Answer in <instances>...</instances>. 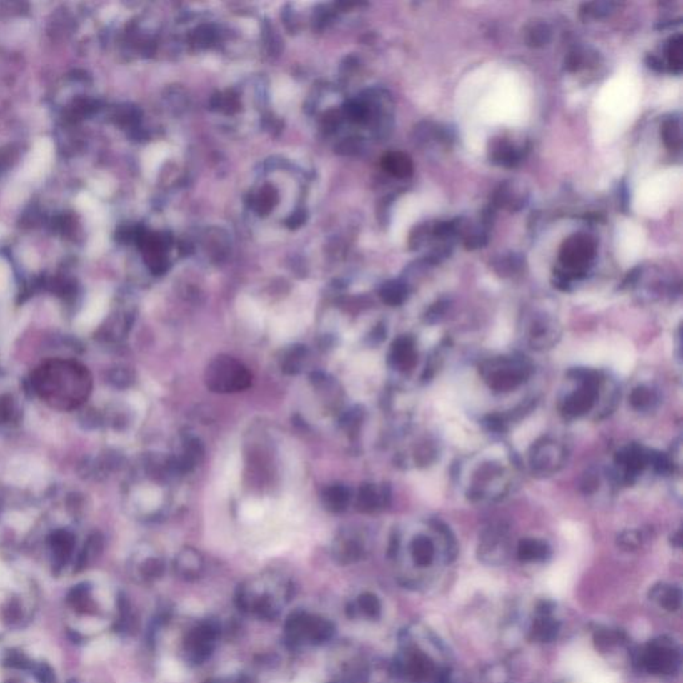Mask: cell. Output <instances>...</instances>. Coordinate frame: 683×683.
Here are the masks:
<instances>
[{"instance_id": "d590c367", "label": "cell", "mask_w": 683, "mask_h": 683, "mask_svg": "<svg viewBox=\"0 0 683 683\" xmlns=\"http://www.w3.org/2000/svg\"><path fill=\"white\" fill-rule=\"evenodd\" d=\"M584 7V14L586 15H590V16H594V18H601V16H606L609 14H612L615 7V3H607V1H599V3H587L583 6Z\"/></svg>"}, {"instance_id": "74e56055", "label": "cell", "mask_w": 683, "mask_h": 683, "mask_svg": "<svg viewBox=\"0 0 683 683\" xmlns=\"http://www.w3.org/2000/svg\"><path fill=\"white\" fill-rule=\"evenodd\" d=\"M206 683H251L246 674H227L221 677H214Z\"/></svg>"}, {"instance_id": "7a4b0ae2", "label": "cell", "mask_w": 683, "mask_h": 683, "mask_svg": "<svg viewBox=\"0 0 683 683\" xmlns=\"http://www.w3.org/2000/svg\"><path fill=\"white\" fill-rule=\"evenodd\" d=\"M336 627L331 619L307 610H295L284 621L283 639L287 647L299 650L330 642Z\"/></svg>"}, {"instance_id": "8992f818", "label": "cell", "mask_w": 683, "mask_h": 683, "mask_svg": "<svg viewBox=\"0 0 683 683\" xmlns=\"http://www.w3.org/2000/svg\"><path fill=\"white\" fill-rule=\"evenodd\" d=\"M597 252L593 238L584 234H575L563 243L559 252L562 269L555 272V286L569 290L572 281L582 279Z\"/></svg>"}, {"instance_id": "d6a6232c", "label": "cell", "mask_w": 683, "mask_h": 683, "mask_svg": "<svg viewBox=\"0 0 683 683\" xmlns=\"http://www.w3.org/2000/svg\"><path fill=\"white\" fill-rule=\"evenodd\" d=\"M646 532L644 530H624L618 535V546L622 547L627 552H633L642 546L643 541L646 538Z\"/></svg>"}, {"instance_id": "7402d4cb", "label": "cell", "mask_w": 683, "mask_h": 683, "mask_svg": "<svg viewBox=\"0 0 683 683\" xmlns=\"http://www.w3.org/2000/svg\"><path fill=\"white\" fill-rule=\"evenodd\" d=\"M350 490L343 484H331L324 489L321 494V501L329 512L339 514L343 512L350 503Z\"/></svg>"}, {"instance_id": "6da1fadb", "label": "cell", "mask_w": 683, "mask_h": 683, "mask_svg": "<svg viewBox=\"0 0 683 683\" xmlns=\"http://www.w3.org/2000/svg\"><path fill=\"white\" fill-rule=\"evenodd\" d=\"M295 593L294 583L284 574L276 572L252 575L236 587L235 606L241 614L259 619H276Z\"/></svg>"}, {"instance_id": "7bdbcfd3", "label": "cell", "mask_w": 683, "mask_h": 683, "mask_svg": "<svg viewBox=\"0 0 683 683\" xmlns=\"http://www.w3.org/2000/svg\"><path fill=\"white\" fill-rule=\"evenodd\" d=\"M3 231H4V229H3L1 226H0V236H1V234H3Z\"/></svg>"}, {"instance_id": "4fadbf2b", "label": "cell", "mask_w": 683, "mask_h": 683, "mask_svg": "<svg viewBox=\"0 0 683 683\" xmlns=\"http://www.w3.org/2000/svg\"><path fill=\"white\" fill-rule=\"evenodd\" d=\"M509 526L503 522H494L483 530L479 541V555L484 561H502L509 552Z\"/></svg>"}, {"instance_id": "60d3db41", "label": "cell", "mask_w": 683, "mask_h": 683, "mask_svg": "<svg viewBox=\"0 0 683 683\" xmlns=\"http://www.w3.org/2000/svg\"><path fill=\"white\" fill-rule=\"evenodd\" d=\"M537 610L541 615H550L554 610V603L550 601H541L537 604Z\"/></svg>"}, {"instance_id": "44dd1931", "label": "cell", "mask_w": 683, "mask_h": 683, "mask_svg": "<svg viewBox=\"0 0 683 683\" xmlns=\"http://www.w3.org/2000/svg\"><path fill=\"white\" fill-rule=\"evenodd\" d=\"M412 562L418 567H429L435 559V543L427 534H417L409 544Z\"/></svg>"}, {"instance_id": "4316f807", "label": "cell", "mask_w": 683, "mask_h": 683, "mask_svg": "<svg viewBox=\"0 0 683 683\" xmlns=\"http://www.w3.org/2000/svg\"><path fill=\"white\" fill-rule=\"evenodd\" d=\"M658 401H659V398H658L657 392L649 386H644V384L637 386L635 389L632 390L630 397H629V402L632 404L634 410H637V412H650L657 406Z\"/></svg>"}, {"instance_id": "b9f144b4", "label": "cell", "mask_w": 683, "mask_h": 683, "mask_svg": "<svg viewBox=\"0 0 683 683\" xmlns=\"http://www.w3.org/2000/svg\"><path fill=\"white\" fill-rule=\"evenodd\" d=\"M649 66L655 71H663L662 61H659L657 56H649L647 58Z\"/></svg>"}, {"instance_id": "ac0fdd59", "label": "cell", "mask_w": 683, "mask_h": 683, "mask_svg": "<svg viewBox=\"0 0 683 683\" xmlns=\"http://www.w3.org/2000/svg\"><path fill=\"white\" fill-rule=\"evenodd\" d=\"M417 344L412 336L402 335L394 341L389 352V362L392 369L399 372H409L417 364Z\"/></svg>"}, {"instance_id": "484cf974", "label": "cell", "mask_w": 683, "mask_h": 683, "mask_svg": "<svg viewBox=\"0 0 683 683\" xmlns=\"http://www.w3.org/2000/svg\"><path fill=\"white\" fill-rule=\"evenodd\" d=\"M384 170L397 178H407L412 174L414 166L409 155L403 152H390L382 159Z\"/></svg>"}, {"instance_id": "4dcf8cb0", "label": "cell", "mask_w": 683, "mask_h": 683, "mask_svg": "<svg viewBox=\"0 0 683 683\" xmlns=\"http://www.w3.org/2000/svg\"><path fill=\"white\" fill-rule=\"evenodd\" d=\"M304 357H306V349L303 346H292L291 349L286 352L281 361V370L291 375L298 374L301 370Z\"/></svg>"}, {"instance_id": "f1b7e54d", "label": "cell", "mask_w": 683, "mask_h": 683, "mask_svg": "<svg viewBox=\"0 0 683 683\" xmlns=\"http://www.w3.org/2000/svg\"><path fill=\"white\" fill-rule=\"evenodd\" d=\"M382 301L389 306H401L403 301L407 299L409 290L407 286L402 281H387L379 292Z\"/></svg>"}, {"instance_id": "9a60e30c", "label": "cell", "mask_w": 683, "mask_h": 683, "mask_svg": "<svg viewBox=\"0 0 683 683\" xmlns=\"http://www.w3.org/2000/svg\"><path fill=\"white\" fill-rule=\"evenodd\" d=\"M172 569L181 581L195 582L203 577L206 570V562L199 550L194 547H183L175 555Z\"/></svg>"}, {"instance_id": "7c38bea8", "label": "cell", "mask_w": 683, "mask_h": 683, "mask_svg": "<svg viewBox=\"0 0 683 683\" xmlns=\"http://www.w3.org/2000/svg\"><path fill=\"white\" fill-rule=\"evenodd\" d=\"M641 664L653 674H673L679 666V652L672 641H654L641 654Z\"/></svg>"}, {"instance_id": "83f0119b", "label": "cell", "mask_w": 683, "mask_h": 683, "mask_svg": "<svg viewBox=\"0 0 683 683\" xmlns=\"http://www.w3.org/2000/svg\"><path fill=\"white\" fill-rule=\"evenodd\" d=\"M559 633V623L555 622L549 615H541L539 619L534 622L532 635L534 639L539 642H552Z\"/></svg>"}, {"instance_id": "8fae6325", "label": "cell", "mask_w": 683, "mask_h": 683, "mask_svg": "<svg viewBox=\"0 0 683 683\" xmlns=\"http://www.w3.org/2000/svg\"><path fill=\"white\" fill-rule=\"evenodd\" d=\"M526 343L537 352L550 350L562 336L558 323L546 315H534L523 327Z\"/></svg>"}, {"instance_id": "cb8c5ba5", "label": "cell", "mask_w": 683, "mask_h": 683, "mask_svg": "<svg viewBox=\"0 0 683 683\" xmlns=\"http://www.w3.org/2000/svg\"><path fill=\"white\" fill-rule=\"evenodd\" d=\"M490 158L494 163L504 167H514L521 161V152L506 139H495L490 147Z\"/></svg>"}, {"instance_id": "ee69618b", "label": "cell", "mask_w": 683, "mask_h": 683, "mask_svg": "<svg viewBox=\"0 0 683 683\" xmlns=\"http://www.w3.org/2000/svg\"><path fill=\"white\" fill-rule=\"evenodd\" d=\"M334 683H339V682H334Z\"/></svg>"}, {"instance_id": "e0dca14e", "label": "cell", "mask_w": 683, "mask_h": 683, "mask_svg": "<svg viewBox=\"0 0 683 683\" xmlns=\"http://www.w3.org/2000/svg\"><path fill=\"white\" fill-rule=\"evenodd\" d=\"M392 492L386 484L364 483L357 495V509L361 512H374L386 507L390 502Z\"/></svg>"}, {"instance_id": "1f68e13d", "label": "cell", "mask_w": 683, "mask_h": 683, "mask_svg": "<svg viewBox=\"0 0 683 683\" xmlns=\"http://www.w3.org/2000/svg\"><path fill=\"white\" fill-rule=\"evenodd\" d=\"M666 52H667V61H669L670 69L675 74H679L682 71L683 64L682 36L681 35H675L670 39Z\"/></svg>"}, {"instance_id": "30bf717a", "label": "cell", "mask_w": 683, "mask_h": 683, "mask_svg": "<svg viewBox=\"0 0 683 683\" xmlns=\"http://www.w3.org/2000/svg\"><path fill=\"white\" fill-rule=\"evenodd\" d=\"M652 449L638 443H630L615 454L614 458V479L622 484H633L650 469Z\"/></svg>"}, {"instance_id": "8d00e7d4", "label": "cell", "mask_w": 683, "mask_h": 683, "mask_svg": "<svg viewBox=\"0 0 683 683\" xmlns=\"http://www.w3.org/2000/svg\"><path fill=\"white\" fill-rule=\"evenodd\" d=\"M579 487H581L583 494H586V495L594 494L599 487V475L594 470H589L583 475Z\"/></svg>"}, {"instance_id": "d4e9b609", "label": "cell", "mask_w": 683, "mask_h": 683, "mask_svg": "<svg viewBox=\"0 0 683 683\" xmlns=\"http://www.w3.org/2000/svg\"><path fill=\"white\" fill-rule=\"evenodd\" d=\"M166 573V561L161 554H149L138 567L139 578L144 582H155Z\"/></svg>"}, {"instance_id": "f35d334b", "label": "cell", "mask_w": 683, "mask_h": 683, "mask_svg": "<svg viewBox=\"0 0 683 683\" xmlns=\"http://www.w3.org/2000/svg\"><path fill=\"white\" fill-rule=\"evenodd\" d=\"M444 304H446V303H442V301L435 303L432 309L429 310V312H427L426 321H430V323H435V321H439V319L442 318L443 314L446 312V306H444Z\"/></svg>"}, {"instance_id": "9c48e42d", "label": "cell", "mask_w": 683, "mask_h": 683, "mask_svg": "<svg viewBox=\"0 0 683 683\" xmlns=\"http://www.w3.org/2000/svg\"><path fill=\"white\" fill-rule=\"evenodd\" d=\"M567 461V446L549 435L537 439L529 450V469L533 475L539 478L555 475L562 470Z\"/></svg>"}, {"instance_id": "ffe728a7", "label": "cell", "mask_w": 683, "mask_h": 683, "mask_svg": "<svg viewBox=\"0 0 683 683\" xmlns=\"http://www.w3.org/2000/svg\"><path fill=\"white\" fill-rule=\"evenodd\" d=\"M517 557L522 562H544L552 557V547L538 538H523L517 546Z\"/></svg>"}, {"instance_id": "5b68a950", "label": "cell", "mask_w": 683, "mask_h": 683, "mask_svg": "<svg viewBox=\"0 0 683 683\" xmlns=\"http://www.w3.org/2000/svg\"><path fill=\"white\" fill-rule=\"evenodd\" d=\"M512 489V475L499 461L478 463L466 486V497L472 502L499 501Z\"/></svg>"}, {"instance_id": "2e32d148", "label": "cell", "mask_w": 683, "mask_h": 683, "mask_svg": "<svg viewBox=\"0 0 683 683\" xmlns=\"http://www.w3.org/2000/svg\"><path fill=\"white\" fill-rule=\"evenodd\" d=\"M346 615L355 621H377L382 615V602L372 592H363L347 602Z\"/></svg>"}, {"instance_id": "3957f363", "label": "cell", "mask_w": 683, "mask_h": 683, "mask_svg": "<svg viewBox=\"0 0 683 683\" xmlns=\"http://www.w3.org/2000/svg\"><path fill=\"white\" fill-rule=\"evenodd\" d=\"M567 375L577 387L561 401L559 412L567 419L582 418L598 406L606 378L602 372L592 369H573Z\"/></svg>"}, {"instance_id": "d6986e66", "label": "cell", "mask_w": 683, "mask_h": 683, "mask_svg": "<svg viewBox=\"0 0 683 683\" xmlns=\"http://www.w3.org/2000/svg\"><path fill=\"white\" fill-rule=\"evenodd\" d=\"M52 143L49 139L36 141L31 151L30 158L21 171V176L27 181L41 178L49 169L52 159Z\"/></svg>"}, {"instance_id": "277c9868", "label": "cell", "mask_w": 683, "mask_h": 683, "mask_svg": "<svg viewBox=\"0 0 683 683\" xmlns=\"http://www.w3.org/2000/svg\"><path fill=\"white\" fill-rule=\"evenodd\" d=\"M483 382L495 392L521 387L533 375V364L522 355H501L486 359L479 366Z\"/></svg>"}, {"instance_id": "e575fe53", "label": "cell", "mask_w": 683, "mask_h": 683, "mask_svg": "<svg viewBox=\"0 0 683 683\" xmlns=\"http://www.w3.org/2000/svg\"><path fill=\"white\" fill-rule=\"evenodd\" d=\"M101 309H103V303L101 299L90 301L84 312L81 314L79 324L83 327H90L95 319L99 316V314H101Z\"/></svg>"}, {"instance_id": "603a6c76", "label": "cell", "mask_w": 683, "mask_h": 683, "mask_svg": "<svg viewBox=\"0 0 683 683\" xmlns=\"http://www.w3.org/2000/svg\"><path fill=\"white\" fill-rule=\"evenodd\" d=\"M650 599L658 601L667 612H677L682 604V592L677 586L657 584L650 590Z\"/></svg>"}, {"instance_id": "ba28073f", "label": "cell", "mask_w": 683, "mask_h": 683, "mask_svg": "<svg viewBox=\"0 0 683 683\" xmlns=\"http://www.w3.org/2000/svg\"><path fill=\"white\" fill-rule=\"evenodd\" d=\"M221 624L215 619H201L191 624L181 639V658L189 666H201L215 653L221 639Z\"/></svg>"}, {"instance_id": "5bb4252c", "label": "cell", "mask_w": 683, "mask_h": 683, "mask_svg": "<svg viewBox=\"0 0 683 683\" xmlns=\"http://www.w3.org/2000/svg\"><path fill=\"white\" fill-rule=\"evenodd\" d=\"M334 561L342 566H350L361 562L366 557V544L362 537L352 530H344L338 534L331 546Z\"/></svg>"}, {"instance_id": "ab89813d", "label": "cell", "mask_w": 683, "mask_h": 683, "mask_svg": "<svg viewBox=\"0 0 683 683\" xmlns=\"http://www.w3.org/2000/svg\"><path fill=\"white\" fill-rule=\"evenodd\" d=\"M9 278H10V270L4 261H0V291L9 286Z\"/></svg>"}, {"instance_id": "836d02e7", "label": "cell", "mask_w": 683, "mask_h": 683, "mask_svg": "<svg viewBox=\"0 0 683 683\" xmlns=\"http://www.w3.org/2000/svg\"><path fill=\"white\" fill-rule=\"evenodd\" d=\"M526 41L532 47H541L550 41V30L546 24H533L527 31Z\"/></svg>"}, {"instance_id": "f546056e", "label": "cell", "mask_w": 683, "mask_h": 683, "mask_svg": "<svg viewBox=\"0 0 683 683\" xmlns=\"http://www.w3.org/2000/svg\"><path fill=\"white\" fill-rule=\"evenodd\" d=\"M662 139L670 150H678L682 144L681 135V121L678 118H670L664 121L662 126Z\"/></svg>"}, {"instance_id": "52a82bcc", "label": "cell", "mask_w": 683, "mask_h": 683, "mask_svg": "<svg viewBox=\"0 0 683 683\" xmlns=\"http://www.w3.org/2000/svg\"><path fill=\"white\" fill-rule=\"evenodd\" d=\"M204 382L211 392L230 394L247 390L251 386L252 375L238 359L230 355H219L209 363Z\"/></svg>"}]
</instances>
